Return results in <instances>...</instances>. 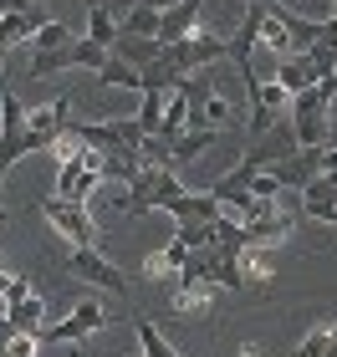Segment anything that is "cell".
<instances>
[{
    "instance_id": "52a82bcc",
    "label": "cell",
    "mask_w": 337,
    "mask_h": 357,
    "mask_svg": "<svg viewBox=\"0 0 337 357\" xmlns=\"http://www.w3.org/2000/svg\"><path fill=\"white\" fill-rule=\"evenodd\" d=\"M164 56H169L184 77H195L200 67H210V61H225V56H230V41H220V36H210V31H200V36H189V41H179V46H164Z\"/></svg>"
},
{
    "instance_id": "8d00e7d4",
    "label": "cell",
    "mask_w": 337,
    "mask_h": 357,
    "mask_svg": "<svg viewBox=\"0 0 337 357\" xmlns=\"http://www.w3.org/2000/svg\"><path fill=\"white\" fill-rule=\"evenodd\" d=\"M0 220H6V209H0Z\"/></svg>"
},
{
    "instance_id": "9c48e42d",
    "label": "cell",
    "mask_w": 337,
    "mask_h": 357,
    "mask_svg": "<svg viewBox=\"0 0 337 357\" xmlns=\"http://www.w3.org/2000/svg\"><path fill=\"white\" fill-rule=\"evenodd\" d=\"M164 215H174L179 225H215V220H225V204L215 199L210 189H204V194H195V189H184L179 199H174V204L164 209Z\"/></svg>"
},
{
    "instance_id": "e575fe53",
    "label": "cell",
    "mask_w": 337,
    "mask_h": 357,
    "mask_svg": "<svg viewBox=\"0 0 337 357\" xmlns=\"http://www.w3.org/2000/svg\"><path fill=\"white\" fill-rule=\"evenodd\" d=\"M332 67H337V46H332Z\"/></svg>"
},
{
    "instance_id": "9a60e30c",
    "label": "cell",
    "mask_w": 337,
    "mask_h": 357,
    "mask_svg": "<svg viewBox=\"0 0 337 357\" xmlns=\"http://www.w3.org/2000/svg\"><path fill=\"white\" fill-rule=\"evenodd\" d=\"M41 317H46V306H41V296H36V291H31L26 301L6 306V321H10V332H15V337H21V332H31V337H36V332H41Z\"/></svg>"
},
{
    "instance_id": "7a4b0ae2",
    "label": "cell",
    "mask_w": 337,
    "mask_h": 357,
    "mask_svg": "<svg viewBox=\"0 0 337 357\" xmlns=\"http://www.w3.org/2000/svg\"><path fill=\"white\" fill-rule=\"evenodd\" d=\"M332 97H337V77L317 82L312 92L292 97V133L301 149H327V112H332Z\"/></svg>"
},
{
    "instance_id": "f546056e",
    "label": "cell",
    "mask_w": 337,
    "mask_h": 357,
    "mask_svg": "<svg viewBox=\"0 0 337 357\" xmlns=\"http://www.w3.org/2000/svg\"><path fill=\"white\" fill-rule=\"evenodd\" d=\"M327 342H332V332H312V337H307V342H301L292 357H322V352H327Z\"/></svg>"
},
{
    "instance_id": "603a6c76",
    "label": "cell",
    "mask_w": 337,
    "mask_h": 357,
    "mask_svg": "<svg viewBox=\"0 0 337 357\" xmlns=\"http://www.w3.org/2000/svg\"><path fill=\"white\" fill-rule=\"evenodd\" d=\"M220 133H184L179 143H174V169H184V164H195V158L204 153V149H210V143H215Z\"/></svg>"
},
{
    "instance_id": "74e56055",
    "label": "cell",
    "mask_w": 337,
    "mask_h": 357,
    "mask_svg": "<svg viewBox=\"0 0 337 357\" xmlns=\"http://www.w3.org/2000/svg\"><path fill=\"white\" fill-rule=\"evenodd\" d=\"M332 15H337V10H332Z\"/></svg>"
},
{
    "instance_id": "d4e9b609",
    "label": "cell",
    "mask_w": 337,
    "mask_h": 357,
    "mask_svg": "<svg viewBox=\"0 0 337 357\" xmlns=\"http://www.w3.org/2000/svg\"><path fill=\"white\" fill-rule=\"evenodd\" d=\"M57 46H72V36H67V26H61V21H46L36 31V41H31V52H57Z\"/></svg>"
},
{
    "instance_id": "44dd1931",
    "label": "cell",
    "mask_w": 337,
    "mask_h": 357,
    "mask_svg": "<svg viewBox=\"0 0 337 357\" xmlns=\"http://www.w3.org/2000/svg\"><path fill=\"white\" fill-rule=\"evenodd\" d=\"M98 77H103V87H128V92H143V72H138V67H128V61H118V56H107V67H103Z\"/></svg>"
},
{
    "instance_id": "d6986e66",
    "label": "cell",
    "mask_w": 337,
    "mask_h": 357,
    "mask_svg": "<svg viewBox=\"0 0 337 357\" xmlns=\"http://www.w3.org/2000/svg\"><path fill=\"white\" fill-rule=\"evenodd\" d=\"M118 36H123V26L107 15V6H92V10H87V41H98V46H107V52H112V41H118Z\"/></svg>"
},
{
    "instance_id": "ac0fdd59",
    "label": "cell",
    "mask_w": 337,
    "mask_h": 357,
    "mask_svg": "<svg viewBox=\"0 0 337 357\" xmlns=\"http://www.w3.org/2000/svg\"><path fill=\"white\" fill-rule=\"evenodd\" d=\"M276 82H281L286 92H292V97H301V92H312V87H317V77L307 72V61H301V52H297V56H281Z\"/></svg>"
},
{
    "instance_id": "5bb4252c",
    "label": "cell",
    "mask_w": 337,
    "mask_h": 357,
    "mask_svg": "<svg viewBox=\"0 0 337 357\" xmlns=\"http://www.w3.org/2000/svg\"><path fill=\"white\" fill-rule=\"evenodd\" d=\"M112 56L128 61V67H138V72H149L153 61H164V41H149V36H118V41H112Z\"/></svg>"
},
{
    "instance_id": "cb8c5ba5",
    "label": "cell",
    "mask_w": 337,
    "mask_h": 357,
    "mask_svg": "<svg viewBox=\"0 0 337 357\" xmlns=\"http://www.w3.org/2000/svg\"><path fill=\"white\" fill-rule=\"evenodd\" d=\"M133 332H138V347H143V357H179L169 342H164V332L153 327V321H133Z\"/></svg>"
},
{
    "instance_id": "30bf717a",
    "label": "cell",
    "mask_w": 337,
    "mask_h": 357,
    "mask_svg": "<svg viewBox=\"0 0 337 357\" xmlns=\"http://www.w3.org/2000/svg\"><path fill=\"white\" fill-rule=\"evenodd\" d=\"M200 21H204V0H184V6L164 10L158 41H164V46H179V41H189V36H200Z\"/></svg>"
},
{
    "instance_id": "1f68e13d",
    "label": "cell",
    "mask_w": 337,
    "mask_h": 357,
    "mask_svg": "<svg viewBox=\"0 0 337 357\" xmlns=\"http://www.w3.org/2000/svg\"><path fill=\"white\" fill-rule=\"evenodd\" d=\"M240 6H266V10H276L281 0H240Z\"/></svg>"
},
{
    "instance_id": "7c38bea8",
    "label": "cell",
    "mask_w": 337,
    "mask_h": 357,
    "mask_svg": "<svg viewBox=\"0 0 337 357\" xmlns=\"http://www.w3.org/2000/svg\"><path fill=\"white\" fill-rule=\"evenodd\" d=\"M98 169H87L82 158L77 164H61L57 169V199H67V204H87L92 199V189H98Z\"/></svg>"
},
{
    "instance_id": "d6a6232c",
    "label": "cell",
    "mask_w": 337,
    "mask_h": 357,
    "mask_svg": "<svg viewBox=\"0 0 337 357\" xmlns=\"http://www.w3.org/2000/svg\"><path fill=\"white\" fill-rule=\"evenodd\" d=\"M15 10V0H0V21H6V15Z\"/></svg>"
},
{
    "instance_id": "3957f363",
    "label": "cell",
    "mask_w": 337,
    "mask_h": 357,
    "mask_svg": "<svg viewBox=\"0 0 337 357\" xmlns=\"http://www.w3.org/2000/svg\"><path fill=\"white\" fill-rule=\"evenodd\" d=\"M77 138L87 143V149L98 153H118V158H133V164H143V128L138 118H118V123H72Z\"/></svg>"
},
{
    "instance_id": "4316f807",
    "label": "cell",
    "mask_w": 337,
    "mask_h": 357,
    "mask_svg": "<svg viewBox=\"0 0 337 357\" xmlns=\"http://www.w3.org/2000/svg\"><path fill=\"white\" fill-rule=\"evenodd\" d=\"M281 189H286V184H281L276 174H255V178H250V194H255L261 204H276V194H281Z\"/></svg>"
},
{
    "instance_id": "277c9868",
    "label": "cell",
    "mask_w": 337,
    "mask_h": 357,
    "mask_svg": "<svg viewBox=\"0 0 337 357\" xmlns=\"http://www.w3.org/2000/svg\"><path fill=\"white\" fill-rule=\"evenodd\" d=\"M41 215L57 225V235L67 240L72 250H98V225H92L87 204H67V199H46Z\"/></svg>"
},
{
    "instance_id": "f1b7e54d",
    "label": "cell",
    "mask_w": 337,
    "mask_h": 357,
    "mask_svg": "<svg viewBox=\"0 0 337 357\" xmlns=\"http://www.w3.org/2000/svg\"><path fill=\"white\" fill-rule=\"evenodd\" d=\"M36 337H31V332H21V337H10V342H6V357H36Z\"/></svg>"
},
{
    "instance_id": "5b68a950",
    "label": "cell",
    "mask_w": 337,
    "mask_h": 357,
    "mask_svg": "<svg viewBox=\"0 0 337 357\" xmlns=\"http://www.w3.org/2000/svg\"><path fill=\"white\" fill-rule=\"evenodd\" d=\"M31 153V128H26V107H21V97L6 92L0 97V164H15V158H26Z\"/></svg>"
},
{
    "instance_id": "ba28073f",
    "label": "cell",
    "mask_w": 337,
    "mask_h": 357,
    "mask_svg": "<svg viewBox=\"0 0 337 357\" xmlns=\"http://www.w3.org/2000/svg\"><path fill=\"white\" fill-rule=\"evenodd\" d=\"M67 266H72L77 281L103 286V291H112V296H128V275L112 266L107 255H98V250H72V255H67Z\"/></svg>"
},
{
    "instance_id": "8992f818",
    "label": "cell",
    "mask_w": 337,
    "mask_h": 357,
    "mask_svg": "<svg viewBox=\"0 0 337 357\" xmlns=\"http://www.w3.org/2000/svg\"><path fill=\"white\" fill-rule=\"evenodd\" d=\"M301 153V143H297V133L292 128H271L266 138H255L246 153H240V164H246L250 174H266V169H281L286 158H297Z\"/></svg>"
},
{
    "instance_id": "ffe728a7",
    "label": "cell",
    "mask_w": 337,
    "mask_h": 357,
    "mask_svg": "<svg viewBox=\"0 0 337 357\" xmlns=\"http://www.w3.org/2000/svg\"><path fill=\"white\" fill-rule=\"evenodd\" d=\"M61 67H77V41L72 46H57V52H36V56H31V77H52Z\"/></svg>"
},
{
    "instance_id": "7402d4cb",
    "label": "cell",
    "mask_w": 337,
    "mask_h": 357,
    "mask_svg": "<svg viewBox=\"0 0 337 357\" xmlns=\"http://www.w3.org/2000/svg\"><path fill=\"white\" fill-rule=\"evenodd\" d=\"M169 97L174 92H143V107H138V128L143 133H158V128H164V107H169Z\"/></svg>"
},
{
    "instance_id": "2e32d148",
    "label": "cell",
    "mask_w": 337,
    "mask_h": 357,
    "mask_svg": "<svg viewBox=\"0 0 337 357\" xmlns=\"http://www.w3.org/2000/svg\"><path fill=\"white\" fill-rule=\"evenodd\" d=\"M158 26H164V10H153L149 0H138V6L128 10V21H123V36H149V41H158Z\"/></svg>"
},
{
    "instance_id": "83f0119b",
    "label": "cell",
    "mask_w": 337,
    "mask_h": 357,
    "mask_svg": "<svg viewBox=\"0 0 337 357\" xmlns=\"http://www.w3.org/2000/svg\"><path fill=\"white\" fill-rule=\"evenodd\" d=\"M72 317L82 321V332H87V337H92V332H103V306H98V301H82Z\"/></svg>"
},
{
    "instance_id": "4fadbf2b",
    "label": "cell",
    "mask_w": 337,
    "mask_h": 357,
    "mask_svg": "<svg viewBox=\"0 0 337 357\" xmlns=\"http://www.w3.org/2000/svg\"><path fill=\"white\" fill-rule=\"evenodd\" d=\"M301 209H307L312 220H322V225H337V184L327 174H317L307 189H301Z\"/></svg>"
},
{
    "instance_id": "8fae6325",
    "label": "cell",
    "mask_w": 337,
    "mask_h": 357,
    "mask_svg": "<svg viewBox=\"0 0 337 357\" xmlns=\"http://www.w3.org/2000/svg\"><path fill=\"white\" fill-rule=\"evenodd\" d=\"M41 26H46L41 6H26V0H15V10L0 21V52H6V46H21V41H36Z\"/></svg>"
},
{
    "instance_id": "e0dca14e",
    "label": "cell",
    "mask_w": 337,
    "mask_h": 357,
    "mask_svg": "<svg viewBox=\"0 0 337 357\" xmlns=\"http://www.w3.org/2000/svg\"><path fill=\"white\" fill-rule=\"evenodd\" d=\"M286 230H292V220L276 215V209H266L261 220L246 225V240H250V245H271V240H286Z\"/></svg>"
},
{
    "instance_id": "d590c367",
    "label": "cell",
    "mask_w": 337,
    "mask_h": 357,
    "mask_svg": "<svg viewBox=\"0 0 337 357\" xmlns=\"http://www.w3.org/2000/svg\"><path fill=\"white\" fill-rule=\"evenodd\" d=\"M0 67H6V52H0Z\"/></svg>"
},
{
    "instance_id": "6da1fadb",
    "label": "cell",
    "mask_w": 337,
    "mask_h": 357,
    "mask_svg": "<svg viewBox=\"0 0 337 357\" xmlns=\"http://www.w3.org/2000/svg\"><path fill=\"white\" fill-rule=\"evenodd\" d=\"M184 194V178H179V169H138V178L128 184V194H123V215H133V220H143V215H158V209H169L174 199Z\"/></svg>"
},
{
    "instance_id": "836d02e7",
    "label": "cell",
    "mask_w": 337,
    "mask_h": 357,
    "mask_svg": "<svg viewBox=\"0 0 337 357\" xmlns=\"http://www.w3.org/2000/svg\"><path fill=\"white\" fill-rule=\"evenodd\" d=\"M0 184H6V164H0Z\"/></svg>"
},
{
    "instance_id": "484cf974",
    "label": "cell",
    "mask_w": 337,
    "mask_h": 357,
    "mask_svg": "<svg viewBox=\"0 0 337 357\" xmlns=\"http://www.w3.org/2000/svg\"><path fill=\"white\" fill-rule=\"evenodd\" d=\"M215 225H220V220H215ZM215 225H179V235H174V240H184L189 250H210V245H215Z\"/></svg>"
},
{
    "instance_id": "4dcf8cb0",
    "label": "cell",
    "mask_w": 337,
    "mask_h": 357,
    "mask_svg": "<svg viewBox=\"0 0 337 357\" xmlns=\"http://www.w3.org/2000/svg\"><path fill=\"white\" fill-rule=\"evenodd\" d=\"M153 10H174V6H184V0H149Z\"/></svg>"
}]
</instances>
